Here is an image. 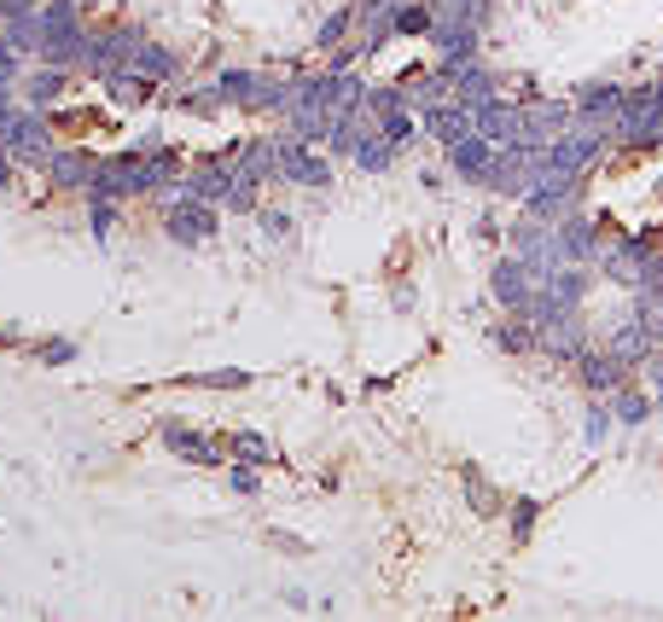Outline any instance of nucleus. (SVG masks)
<instances>
[{
	"mask_svg": "<svg viewBox=\"0 0 663 622\" xmlns=\"http://www.w3.org/2000/svg\"><path fill=\"white\" fill-rule=\"evenodd\" d=\"M0 146H7L12 163H47L58 140H53V129H47V117H41V111H12Z\"/></svg>",
	"mask_w": 663,
	"mask_h": 622,
	"instance_id": "obj_2",
	"label": "nucleus"
},
{
	"mask_svg": "<svg viewBox=\"0 0 663 622\" xmlns=\"http://www.w3.org/2000/svg\"><path fill=\"white\" fill-rule=\"evenodd\" d=\"M460 477H466V501H471V512H483V517H501V506H507V501H501V494H494V489L483 483V471H478V466H466Z\"/></svg>",
	"mask_w": 663,
	"mask_h": 622,
	"instance_id": "obj_22",
	"label": "nucleus"
},
{
	"mask_svg": "<svg viewBox=\"0 0 663 622\" xmlns=\"http://www.w3.org/2000/svg\"><path fill=\"white\" fill-rule=\"evenodd\" d=\"M35 361L65 367V361H76V343H70V338H47V343H35Z\"/></svg>",
	"mask_w": 663,
	"mask_h": 622,
	"instance_id": "obj_30",
	"label": "nucleus"
},
{
	"mask_svg": "<svg viewBox=\"0 0 663 622\" xmlns=\"http://www.w3.org/2000/svg\"><path fill=\"white\" fill-rule=\"evenodd\" d=\"M489 292H494V303H501L507 315H524L530 297H535L530 262H524V257H501V262H494V274H489Z\"/></svg>",
	"mask_w": 663,
	"mask_h": 622,
	"instance_id": "obj_6",
	"label": "nucleus"
},
{
	"mask_svg": "<svg viewBox=\"0 0 663 622\" xmlns=\"http://www.w3.org/2000/svg\"><path fill=\"white\" fill-rule=\"evenodd\" d=\"M478 35L483 30H471V24H431V47H437V65L443 70H460L478 58Z\"/></svg>",
	"mask_w": 663,
	"mask_h": 622,
	"instance_id": "obj_9",
	"label": "nucleus"
},
{
	"mask_svg": "<svg viewBox=\"0 0 663 622\" xmlns=\"http://www.w3.org/2000/svg\"><path fill=\"white\" fill-rule=\"evenodd\" d=\"M81 18H76V7L70 0H47V7L35 12V53L47 58V65H58L65 70L70 58H81Z\"/></svg>",
	"mask_w": 663,
	"mask_h": 622,
	"instance_id": "obj_1",
	"label": "nucleus"
},
{
	"mask_svg": "<svg viewBox=\"0 0 663 622\" xmlns=\"http://www.w3.org/2000/svg\"><path fill=\"white\" fill-rule=\"evenodd\" d=\"M163 227H170V239L175 244H204V239H216V204H204V198H193V193H181L175 204H170V216H163Z\"/></svg>",
	"mask_w": 663,
	"mask_h": 622,
	"instance_id": "obj_5",
	"label": "nucleus"
},
{
	"mask_svg": "<svg viewBox=\"0 0 663 622\" xmlns=\"http://www.w3.org/2000/svg\"><path fill=\"white\" fill-rule=\"evenodd\" d=\"M58 88H65V76H58V65H53L47 76H35V88H30V99H35V106H47V99H53Z\"/></svg>",
	"mask_w": 663,
	"mask_h": 622,
	"instance_id": "obj_31",
	"label": "nucleus"
},
{
	"mask_svg": "<svg viewBox=\"0 0 663 622\" xmlns=\"http://www.w3.org/2000/svg\"><path fill=\"white\" fill-rule=\"evenodd\" d=\"M372 122H379V134L390 140V146H413V117H407V106H396V111H384V117H372Z\"/></svg>",
	"mask_w": 663,
	"mask_h": 622,
	"instance_id": "obj_27",
	"label": "nucleus"
},
{
	"mask_svg": "<svg viewBox=\"0 0 663 622\" xmlns=\"http://www.w3.org/2000/svg\"><path fill=\"white\" fill-rule=\"evenodd\" d=\"M262 227H268V233H274V239H285V233H292V221H285L280 210H262Z\"/></svg>",
	"mask_w": 663,
	"mask_h": 622,
	"instance_id": "obj_33",
	"label": "nucleus"
},
{
	"mask_svg": "<svg viewBox=\"0 0 663 622\" xmlns=\"http://www.w3.org/2000/svg\"><path fill=\"white\" fill-rule=\"evenodd\" d=\"M94 170H99V157H88V152H70V146L47 157V175H53V186H65V193H88Z\"/></svg>",
	"mask_w": 663,
	"mask_h": 622,
	"instance_id": "obj_16",
	"label": "nucleus"
},
{
	"mask_svg": "<svg viewBox=\"0 0 663 622\" xmlns=\"http://www.w3.org/2000/svg\"><path fill=\"white\" fill-rule=\"evenodd\" d=\"M652 361H657V356H652ZM652 379H657V396H663V361L652 367Z\"/></svg>",
	"mask_w": 663,
	"mask_h": 622,
	"instance_id": "obj_35",
	"label": "nucleus"
},
{
	"mask_svg": "<svg viewBox=\"0 0 663 622\" xmlns=\"http://www.w3.org/2000/svg\"><path fill=\"white\" fill-rule=\"evenodd\" d=\"M0 186H7V146H0Z\"/></svg>",
	"mask_w": 663,
	"mask_h": 622,
	"instance_id": "obj_36",
	"label": "nucleus"
},
{
	"mask_svg": "<svg viewBox=\"0 0 663 622\" xmlns=\"http://www.w3.org/2000/svg\"><path fill=\"white\" fill-rule=\"evenodd\" d=\"M157 437H163V448H175L181 460H193V466H221V443L198 437V430H186V419H163Z\"/></svg>",
	"mask_w": 663,
	"mask_h": 622,
	"instance_id": "obj_10",
	"label": "nucleus"
},
{
	"mask_svg": "<svg viewBox=\"0 0 663 622\" xmlns=\"http://www.w3.org/2000/svg\"><path fill=\"white\" fill-rule=\"evenodd\" d=\"M181 384H204V390H244V384H251V372H244V367H221V372H186Z\"/></svg>",
	"mask_w": 663,
	"mask_h": 622,
	"instance_id": "obj_26",
	"label": "nucleus"
},
{
	"mask_svg": "<svg viewBox=\"0 0 663 622\" xmlns=\"http://www.w3.org/2000/svg\"><path fill=\"white\" fill-rule=\"evenodd\" d=\"M257 489H262L257 466H251V460H239V466H233V494H257Z\"/></svg>",
	"mask_w": 663,
	"mask_h": 622,
	"instance_id": "obj_32",
	"label": "nucleus"
},
{
	"mask_svg": "<svg viewBox=\"0 0 663 622\" xmlns=\"http://www.w3.org/2000/svg\"><path fill=\"white\" fill-rule=\"evenodd\" d=\"M507 512H512V542H530V530H535V517H542V506H535L530 494H518Z\"/></svg>",
	"mask_w": 663,
	"mask_h": 622,
	"instance_id": "obj_29",
	"label": "nucleus"
},
{
	"mask_svg": "<svg viewBox=\"0 0 663 622\" xmlns=\"http://www.w3.org/2000/svg\"><path fill=\"white\" fill-rule=\"evenodd\" d=\"M611 425H617V419H611V402L599 396V402L588 407V419H583V443H588V448H606V437H611Z\"/></svg>",
	"mask_w": 663,
	"mask_h": 622,
	"instance_id": "obj_25",
	"label": "nucleus"
},
{
	"mask_svg": "<svg viewBox=\"0 0 663 622\" xmlns=\"http://www.w3.org/2000/svg\"><path fill=\"white\" fill-rule=\"evenodd\" d=\"M425 129L437 134L443 146H454V140H466L471 129H478V117H471L460 99H448V106H431V111H425Z\"/></svg>",
	"mask_w": 663,
	"mask_h": 622,
	"instance_id": "obj_17",
	"label": "nucleus"
},
{
	"mask_svg": "<svg viewBox=\"0 0 663 622\" xmlns=\"http://www.w3.org/2000/svg\"><path fill=\"white\" fill-rule=\"evenodd\" d=\"M611 356L623 361L629 372H634V367H646V361L657 356V338H652V326L640 320V315H634V320H623V326H617V338H611Z\"/></svg>",
	"mask_w": 663,
	"mask_h": 622,
	"instance_id": "obj_12",
	"label": "nucleus"
},
{
	"mask_svg": "<svg viewBox=\"0 0 663 622\" xmlns=\"http://www.w3.org/2000/svg\"><path fill=\"white\" fill-rule=\"evenodd\" d=\"M454 99H460L466 111H478V106H489V99H494V76L478 65V58L454 70Z\"/></svg>",
	"mask_w": 663,
	"mask_h": 622,
	"instance_id": "obj_18",
	"label": "nucleus"
},
{
	"mask_svg": "<svg viewBox=\"0 0 663 622\" xmlns=\"http://www.w3.org/2000/svg\"><path fill=\"white\" fill-rule=\"evenodd\" d=\"M576 117L583 122H611L617 111H623V88L617 81H588V88H576Z\"/></svg>",
	"mask_w": 663,
	"mask_h": 622,
	"instance_id": "obj_15",
	"label": "nucleus"
},
{
	"mask_svg": "<svg viewBox=\"0 0 663 622\" xmlns=\"http://www.w3.org/2000/svg\"><path fill=\"white\" fill-rule=\"evenodd\" d=\"M94 233H99V239L111 233V210H106V198H94Z\"/></svg>",
	"mask_w": 663,
	"mask_h": 622,
	"instance_id": "obj_34",
	"label": "nucleus"
},
{
	"mask_svg": "<svg viewBox=\"0 0 663 622\" xmlns=\"http://www.w3.org/2000/svg\"><path fill=\"white\" fill-rule=\"evenodd\" d=\"M448 163H454V175H460V181H478L483 186L489 181V163H494V146L471 129L466 140H454V146H448Z\"/></svg>",
	"mask_w": 663,
	"mask_h": 622,
	"instance_id": "obj_13",
	"label": "nucleus"
},
{
	"mask_svg": "<svg viewBox=\"0 0 663 622\" xmlns=\"http://www.w3.org/2000/svg\"><path fill=\"white\" fill-rule=\"evenodd\" d=\"M349 30H356V7H338V12H332L326 24L315 30V47H320V53H332V47H338V41H344Z\"/></svg>",
	"mask_w": 663,
	"mask_h": 622,
	"instance_id": "obj_24",
	"label": "nucleus"
},
{
	"mask_svg": "<svg viewBox=\"0 0 663 622\" xmlns=\"http://www.w3.org/2000/svg\"><path fill=\"white\" fill-rule=\"evenodd\" d=\"M227 448H233L239 460H251V466H268V460H274V443H268V437H257V430H239V437L227 443Z\"/></svg>",
	"mask_w": 663,
	"mask_h": 622,
	"instance_id": "obj_28",
	"label": "nucleus"
},
{
	"mask_svg": "<svg viewBox=\"0 0 663 622\" xmlns=\"http://www.w3.org/2000/svg\"><path fill=\"white\" fill-rule=\"evenodd\" d=\"M606 402H611V419L617 425H646L652 419V396H640V390H629V384H617Z\"/></svg>",
	"mask_w": 663,
	"mask_h": 622,
	"instance_id": "obj_20",
	"label": "nucleus"
},
{
	"mask_svg": "<svg viewBox=\"0 0 663 622\" xmlns=\"http://www.w3.org/2000/svg\"><path fill=\"white\" fill-rule=\"evenodd\" d=\"M274 146H280V175H285V181L315 186V193H326V186H332V163H326V157H315V140L285 134V140H274Z\"/></svg>",
	"mask_w": 663,
	"mask_h": 622,
	"instance_id": "obj_3",
	"label": "nucleus"
},
{
	"mask_svg": "<svg viewBox=\"0 0 663 622\" xmlns=\"http://www.w3.org/2000/svg\"><path fill=\"white\" fill-rule=\"evenodd\" d=\"M576 379H583L588 396H611L617 384H629V367L617 361L611 349H599V356H594V349H583V356H576Z\"/></svg>",
	"mask_w": 663,
	"mask_h": 622,
	"instance_id": "obj_8",
	"label": "nucleus"
},
{
	"mask_svg": "<svg viewBox=\"0 0 663 622\" xmlns=\"http://www.w3.org/2000/svg\"><path fill=\"white\" fill-rule=\"evenodd\" d=\"M558 251H565V262H599L606 257V244H599V233H594V221H583V216H565L558 221Z\"/></svg>",
	"mask_w": 663,
	"mask_h": 622,
	"instance_id": "obj_14",
	"label": "nucleus"
},
{
	"mask_svg": "<svg viewBox=\"0 0 663 622\" xmlns=\"http://www.w3.org/2000/svg\"><path fill=\"white\" fill-rule=\"evenodd\" d=\"M570 122H576V106H565V99H530L524 106V146H547Z\"/></svg>",
	"mask_w": 663,
	"mask_h": 622,
	"instance_id": "obj_7",
	"label": "nucleus"
},
{
	"mask_svg": "<svg viewBox=\"0 0 663 622\" xmlns=\"http://www.w3.org/2000/svg\"><path fill=\"white\" fill-rule=\"evenodd\" d=\"M652 257H657V244H652V239H617V244H606L599 268H606V280H617V285H629V292H640V285H646Z\"/></svg>",
	"mask_w": 663,
	"mask_h": 622,
	"instance_id": "obj_4",
	"label": "nucleus"
},
{
	"mask_svg": "<svg viewBox=\"0 0 663 622\" xmlns=\"http://www.w3.org/2000/svg\"><path fill=\"white\" fill-rule=\"evenodd\" d=\"M117 70H134V76H146L152 88H157V81H175V76H181V58L163 53V47H152V41H134V53H122Z\"/></svg>",
	"mask_w": 663,
	"mask_h": 622,
	"instance_id": "obj_11",
	"label": "nucleus"
},
{
	"mask_svg": "<svg viewBox=\"0 0 663 622\" xmlns=\"http://www.w3.org/2000/svg\"><path fill=\"white\" fill-rule=\"evenodd\" d=\"M349 157H356V163H361L367 175H384L390 163H396V146H390V140H384L379 129H367V134L356 140V152H349Z\"/></svg>",
	"mask_w": 663,
	"mask_h": 622,
	"instance_id": "obj_19",
	"label": "nucleus"
},
{
	"mask_svg": "<svg viewBox=\"0 0 663 622\" xmlns=\"http://www.w3.org/2000/svg\"><path fill=\"white\" fill-rule=\"evenodd\" d=\"M494 349H507V356H524V349H535V320L530 315H512L494 326Z\"/></svg>",
	"mask_w": 663,
	"mask_h": 622,
	"instance_id": "obj_21",
	"label": "nucleus"
},
{
	"mask_svg": "<svg viewBox=\"0 0 663 622\" xmlns=\"http://www.w3.org/2000/svg\"><path fill=\"white\" fill-rule=\"evenodd\" d=\"M396 35H431V0H396Z\"/></svg>",
	"mask_w": 663,
	"mask_h": 622,
	"instance_id": "obj_23",
	"label": "nucleus"
}]
</instances>
